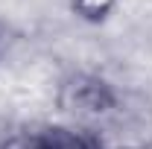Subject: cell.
<instances>
[{
  "label": "cell",
  "mask_w": 152,
  "mask_h": 149,
  "mask_svg": "<svg viewBox=\"0 0 152 149\" xmlns=\"http://www.w3.org/2000/svg\"><path fill=\"white\" fill-rule=\"evenodd\" d=\"M32 149H102L99 137L88 134V131H76V129H44L32 140Z\"/></svg>",
  "instance_id": "obj_1"
},
{
  "label": "cell",
  "mask_w": 152,
  "mask_h": 149,
  "mask_svg": "<svg viewBox=\"0 0 152 149\" xmlns=\"http://www.w3.org/2000/svg\"><path fill=\"white\" fill-rule=\"evenodd\" d=\"M73 3H76V9L82 15H88V18H102L108 12V6H111V0H73Z\"/></svg>",
  "instance_id": "obj_2"
}]
</instances>
